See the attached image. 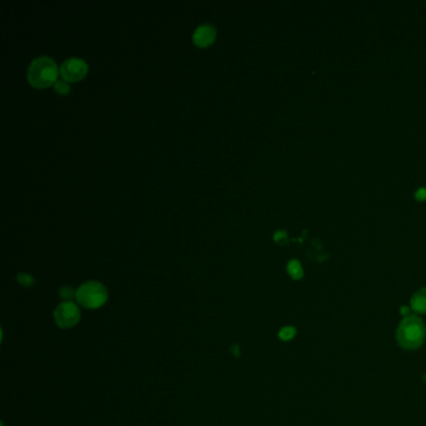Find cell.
Here are the masks:
<instances>
[{
    "label": "cell",
    "mask_w": 426,
    "mask_h": 426,
    "mask_svg": "<svg viewBox=\"0 0 426 426\" xmlns=\"http://www.w3.org/2000/svg\"><path fill=\"white\" fill-rule=\"evenodd\" d=\"M426 327L418 316H408L396 329V340L402 349L415 350L425 341Z\"/></svg>",
    "instance_id": "obj_2"
},
{
    "label": "cell",
    "mask_w": 426,
    "mask_h": 426,
    "mask_svg": "<svg viewBox=\"0 0 426 426\" xmlns=\"http://www.w3.org/2000/svg\"><path fill=\"white\" fill-rule=\"evenodd\" d=\"M294 335V329L293 327H285L281 331H280V338L284 340H289L293 338Z\"/></svg>",
    "instance_id": "obj_13"
},
{
    "label": "cell",
    "mask_w": 426,
    "mask_h": 426,
    "mask_svg": "<svg viewBox=\"0 0 426 426\" xmlns=\"http://www.w3.org/2000/svg\"><path fill=\"white\" fill-rule=\"evenodd\" d=\"M286 269H288V272H289V275H290L291 278L295 279V280L303 278V266H302V264H300L297 259L290 260V261L288 263Z\"/></svg>",
    "instance_id": "obj_8"
},
{
    "label": "cell",
    "mask_w": 426,
    "mask_h": 426,
    "mask_svg": "<svg viewBox=\"0 0 426 426\" xmlns=\"http://www.w3.org/2000/svg\"><path fill=\"white\" fill-rule=\"evenodd\" d=\"M288 239V234L285 230H278L275 234H274V240L279 243V244H284Z\"/></svg>",
    "instance_id": "obj_12"
},
{
    "label": "cell",
    "mask_w": 426,
    "mask_h": 426,
    "mask_svg": "<svg viewBox=\"0 0 426 426\" xmlns=\"http://www.w3.org/2000/svg\"><path fill=\"white\" fill-rule=\"evenodd\" d=\"M59 294L65 302H72V299L76 295V291L73 290L70 286H63L59 289Z\"/></svg>",
    "instance_id": "obj_10"
},
{
    "label": "cell",
    "mask_w": 426,
    "mask_h": 426,
    "mask_svg": "<svg viewBox=\"0 0 426 426\" xmlns=\"http://www.w3.org/2000/svg\"><path fill=\"white\" fill-rule=\"evenodd\" d=\"M75 299L84 308L97 309L108 300V290L99 281H87L76 290Z\"/></svg>",
    "instance_id": "obj_3"
},
{
    "label": "cell",
    "mask_w": 426,
    "mask_h": 426,
    "mask_svg": "<svg viewBox=\"0 0 426 426\" xmlns=\"http://www.w3.org/2000/svg\"><path fill=\"white\" fill-rule=\"evenodd\" d=\"M411 308L416 314H426V288H421L411 297Z\"/></svg>",
    "instance_id": "obj_7"
},
{
    "label": "cell",
    "mask_w": 426,
    "mask_h": 426,
    "mask_svg": "<svg viewBox=\"0 0 426 426\" xmlns=\"http://www.w3.org/2000/svg\"><path fill=\"white\" fill-rule=\"evenodd\" d=\"M17 279H18L19 283L22 285H24V286H33L34 283H35V280H34V278H33L31 275H29V274H24V272L18 274Z\"/></svg>",
    "instance_id": "obj_11"
},
{
    "label": "cell",
    "mask_w": 426,
    "mask_h": 426,
    "mask_svg": "<svg viewBox=\"0 0 426 426\" xmlns=\"http://www.w3.org/2000/svg\"><path fill=\"white\" fill-rule=\"evenodd\" d=\"M216 29L211 24L198 26L192 33V42L199 48H206L215 42Z\"/></svg>",
    "instance_id": "obj_6"
},
{
    "label": "cell",
    "mask_w": 426,
    "mask_h": 426,
    "mask_svg": "<svg viewBox=\"0 0 426 426\" xmlns=\"http://www.w3.org/2000/svg\"><path fill=\"white\" fill-rule=\"evenodd\" d=\"M54 319L58 327L68 329L74 327L81 320V311L73 302H64L58 305L54 311Z\"/></svg>",
    "instance_id": "obj_5"
},
{
    "label": "cell",
    "mask_w": 426,
    "mask_h": 426,
    "mask_svg": "<svg viewBox=\"0 0 426 426\" xmlns=\"http://www.w3.org/2000/svg\"><path fill=\"white\" fill-rule=\"evenodd\" d=\"M415 198L418 199L419 202H424V200H426L425 188H420V189H418V192H415Z\"/></svg>",
    "instance_id": "obj_14"
},
{
    "label": "cell",
    "mask_w": 426,
    "mask_h": 426,
    "mask_svg": "<svg viewBox=\"0 0 426 426\" xmlns=\"http://www.w3.org/2000/svg\"><path fill=\"white\" fill-rule=\"evenodd\" d=\"M59 74V68L53 58L38 56L29 64L26 78L31 87L45 89L56 84Z\"/></svg>",
    "instance_id": "obj_1"
},
{
    "label": "cell",
    "mask_w": 426,
    "mask_h": 426,
    "mask_svg": "<svg viewBox=\"0 0 426 426\" xmlns=\"http://www.w3.org/2000/svg\"><path fill=\"white\" fill-rule=\"evenodd\" d=\"M59 73L63 81L75 83L87 75L88 64L81 58H69L60 65Z\"/></svg>",
    "instance_id": "obj_4"
},
{
    "label": "cell",
    "mask_w": 426,
    "mask_h": 426,
    "mask_svg": "<svg viewBox=\"0 0 426 426\" xmlns=\"http://www.w3.org/2000/svg\"><path fill=\"white\" fill-rule=\"evenodd\" d=\"M54 90L60 95H65L70 92V85H69L68 81H63V79L62 81H56V84H54Z\"/></svg>",
    "instance_id": "obj_9"
}]
</instances>
